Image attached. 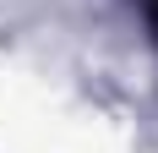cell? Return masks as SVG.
I'll return each mask as SVG.
<instances>
[{"label":"cell","mask_w":158,"mask_h":153,"mask_svg":"<svg viewBox=\"0 0 158 153\" xmlns=\"http://www.w3.org/2000/svg\"><path fill=\"white\" fill-rule=\"evenodd\" d=\"M147 16H153V28H158V0H147Z\"/></svg>","instance_id":"cell-1"}]
</instances>
